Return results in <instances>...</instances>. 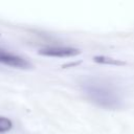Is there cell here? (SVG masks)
<instances>
[{
    "mask_svg": "<svg viewBox=\"0 0 134 134\" xmlns=\"http://www.w3.org/2000/svg\"><path fill=\"white\" fill-rule=\"evenodd\" d=\"M86 97L96 106L109 110L119 109L122 97L115 85L103 79H87L81 85Z\"/></svg>",
    "mask_w": 134,
    "mask_h": 134,
    "instance_id": "cell-1",
    "label": "cell"
},
{
    "mask_svg": "<svg viewBox=\"0 0 134 134\" xmlns=\"http://www.w3.org/2000/svg\"><path fill=\"white\" fill-rule=\"evenodd\" d=\"M0 64L19 69H28L31 67L30 62H28L26 59L1 47H0Z\"/></svg>",
    "mask_w": 134,
    "mask_h": 134,
    "instance_id": "cell-2",
    "label": "cell"
},
{
    "mask_svg": "<svg viewBox=\"0 0 134 134\" xmlns=\"http://www.w3.org/2000/svg\"><path fill=\"white\" fill-rule=\"evenodd\" d=\"M39 53L45 57H53V58H69V57H75L81 53V50L68 47V46H47L44 48H41L39 50Z\"/></svg>",
    "mask_w": 134,
    "mask_h": 134,
    "instance_id": "cell-3",
    "label": "cell"
},
{
    "mask_svg": "<svg viewBox=\"0 0 134 134\" xmlns=\"http://www.w3.org/2000/svg\"><path fill=\"white\" fill-rule=\"evenodd\" d=\"M13 128V122L9 118L0 116V134L6 133Z\"/></svg>",
    "mask_w": 134,
    "mask_h": 134,
    "instance_id": "cell-4",
    "label": "cell"
},
{
    "mask_svg": "<svg viewBox=\"0 0 134 134\" xmlns=\"http://www.w3.org/2000/svg\"><path fill=\"white\" fill-rule=\"evenodd\" d=\"M94 61L97 63H102V64H110V65H122L125 64L124 62L117 61L115 59L112 58H108V57H95Z\"/></svg>",
    "mask_w": 134,
    "mask_h": 134,
    "instance_id": "cell-5",
    "label": "cell"
}]
</instances>
